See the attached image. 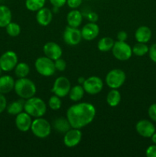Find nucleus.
I'll return each instance as SVG.
<instances>
[{
	"label": "nucleus",
	"instance_id": "1",
	"mask_svg": "<svg viewBox=\"0 0 156 157\" xmlns=\"http://www.w3.org/2000/svg\"><path fill=\"white\" fill-rule=\"evenodd\" d=\"M96 113V108L93 104L82 102L70 106L67 109L66 117L71 127L82 129L93 122Z\"/></svg>",
	"mask_w": 156,
	"mask_h": 157
},
{
	"label": "nucleus",
	"instance_id": "2",
	"mask_svg": "<svg viewBox=\"0 0 156 157\" xmlns=\"http://www.w3.org/2000/svg\"><path fill=\"white\" fill-rule=\"evenodd\" d=\"M14 90L21 98L27 100L35 95L37 91L35 84L27 78H18L15 82Z\"/></svg>",
	"mask_w": 156,
	"mask_h": 157
},
{
	"label": "nucleus",
	"instance_id": "3",
	"mask_svg": "<svg viewBox=\"0 0 156 157\" xmlns=\"http://www.w3.org/2000/svg\"><path fill=\"white\" fill-rule=\"evenodd\" d=\"M24 110L31 117L35 118L42 117L47 111V105L42 99L34 96L26 100Z\"/></svg>",
	"mask_w": 156,
	"mask_h": 157
},
{
	"label": "nucleus",
	"instance_id": "4",
	"mask_svg": "<svg viewBox=\"0 0 156 157\" xmlns=\"http://www.w3.org/2000/svg\"><path fill=\"white\" fill-rule=\"evenodd\" d=\"M31 130L36 137L44 139L51 133V125L47 120L38 117L32 121Z\"/></svg>",
	"mask_w": 156,
	"mask_h": 157
},
{
	"label": "nucleus",
	"instance_id": "5",
	"mask_svg": "<svg viewBox=\"0 0 156 157\" xmlns=\"http://www.w3.org/2000/svg\"><path fill=\"white\" fill-rule=\"evenodd\" d=\"M37 72L44 77H50L55 73L54 61L46 56L39 57L35 62Z\"/></svg>",
	"mask_w": 156,
	"mask_h": 157
},
{
	"label": "nucleus",
	"instance_id": "6",
	"mask_svg": "<svg viewBox=\"0 0 156 157\" xmlns=\"http://www.w3.org/2000/svg\"><path fill=\"white\" fill-rule=\"evenodd\" d=\"M126 79L125 73L121 69H113L106 76V84L110 88L118 89L123 85Z\"/></svg>",
	"mask_w": 156,
	"mask_h": 157
},
{
	"label": "nucleus",
	"instance_id": "7",
	"mask_svg": "<svg viewBox=\"0 0 156 157\" xmlns=\"http://www.w3.org/2000/svg\"><path fill=\"white\" fill-rule=\"evenodd\" d=\"M113 55L121 61H128L132 55V48L125 41H116L112 48Z\"/></svg>",
	"mask_w": 156,
	"mask_h": 157
},
{
	"label": "nucleus",
	"instance_id": "8",
	"mask_svg": "<svg viewBox=\"0 0 156 157\" xmlns=\"http://www.w3.org/2000/svg\"><path fill=\"white\" fill-rule=\"evenodd\" d=\"M18 55L13 51H7L0 56V67L5 72L14 70L18 64Z\"/></svg>",
	"mask_w": 156,
	"mask_h": 157
},
{
	"label": "nucleus",
	"instance_id": "9",
	"mask_svg": "<svg viewBox=\"0 0 156 157\" xmlns=\"http://www.w3.org/2000/svg\"><path fill=\"white\" fill-rule=\"evenodd\" d=\"M70 88L71 84L68 78L64 76H61L54 81L51 91L54 94L62 98L68 95Z\"/></svg>",
	"mask_w": 156,
	"mask_h": 157
},
{
	"label": "nucleus",
	"instance_id": "10",
	"mask_svg": "<svg viewBox=\"0 0 156 157\" xmlns=\"http://www.w3.org/2000/svg\"><path fill=\"white\" fill-rule=\"evenodd\" d=\"M86 93L90 95H95L101 92L103 88V82L97 76H91L85 80L82 84Z\"/></svg>",
	"mask_w": 156,
	"mask_h": 157
},
{
	"label": "nucleus",
	"instance_id": "11",
	"mask_svg": "<svg viewBox=\"0 0 156 157\" xmlns=\"http://www.w3.org/2000/svg\"><path fill=\"white\" fill-rule=\"evenodd\" d=\"M63 39L64 42L68 45H76L80 44L81 40L83 39L81 30L78 29V28L67 25L63 33Z\"/></svg>",
	"mask_w": 156,
	"mask_h": 157
},
{
	"label": "nucleus",
	"instance_id": "12",
	"mask_svg": "<svg viewBox=\"0 0 156 157\" xmlns=\"http://www.w3.org/2000/svg\"><path fill=\"white\" fill-rule=\"evenodd\" d=\"M82 139V133L80 129L70 128L67 132L64 133V144L69 148L76 147L80 143Z\"/></svg>",
	"mask_w": 156,
	"mask_h": 157
},
{
	"label": "nucleus",
	"instance_id": "13",
	"mask_svg": "<svg viewBox=\"0 0 156 157\" xmlns=\"http://www.w3.org/2000/svg\"><path fill=\"white\" fill-rule=\"evenodd\" d=\"M136 132L141 136L145 138H151L155 132L154 124L148 120H141L136 125Z\"/></svg>",
	"mask_w": 156,
	"mask_h": 157
},
{
	"label": "nucleus",
	"instance_id": "14",
	"mask_svg": "<svg viewBox=\"0 0 156 157\" xmlns=\"http://www.w3.org/2000/svg\"><path fill=\"white\" fill-rule=\"evenodd\" d=\"M43 52L44 55L47 58H50L53 61L61 58L63 51L60 45L54 41H48L43 47Z\"/></svg>",
	"mask_w": 156,
	"mask_h": 157
},
{
	"label": "nucleus",
	"instance_id": "15",
	"mask_svg": "<svg viewBox=\"0 0 156 157\" xmlns=\"http://www.w3.org/2000/svg\"><path fill=\"white\" fill-rule=\"evenodd\" d=\"M32 121H33L32 120V117L25 111H22L16 115L15 123L18 130L21 132H27L31 130Z\"/></svg>",
	"mask_w": 156,
	"mask_h": 157
},
{
	"label": "nucleus",
	"instance_id": "16",
	"mask_svg": "<svg viewBox=\"0 0 156 157\" xmlns=\"http://www.w3.org/2000/svg\"><path fill=\"white\" fill-rule=\"evenodd\" d=\"M99 33V25L96 22H88L81 29L83 39L85 41H93Z\"/></svg>",
	"mask_w": 156,
	"mask_h": 157
},
{
	"label": "nucleus",
	"instance_id": "17",
	"mask_svg": "<svg viewBox=\"0 0 156 157\" xmlns=\"http://www.w3.org/2000/svg\"><path fill=\"white\" fill-rule=\"evenodd\" d=\"M36 21L40 25L47 26L53 19V12L48 8L43 7L36 12Z\"/></svg>",
	"mask_w": 156,
	"mask_h": 157
},
{
	"label": "nucleus",
	"instance_id": "18",
	"mask_svg": "<svg viewBox=\"0 0 156 157\" xmlns=\"http://www.w3.org/2000/svg\"><path fill=\"white\" fill-rule=\"evenodd\" d=\"M151 31L148 26L142 25L138 28L135 32V38L137 42L147 43L151 38Z\"/></svg>",
	"mask_w": 156,
	"mask_h": 157
},
{
	"label": "nucleus",
	"instance_id": "19",
	"mask_svg": "<svg viewBox=\"0 0 156 157\" xmlns=\"http://www.w3.org/2000/svg\"><path fill=\"white\" fill-rule=\"evenodd\" d=\"M15 81L10 75L0 76V93L6 94L14 90Z\"/></svg>",
	"mask_w": 156,
	"mask_h": 157
},
{
	"label": "nucleus",
	"instance_id": "20",
	"mask_svg": "<svg viewBox=\"0 0 156 157\" xmlns=\"http://www.w3.org/2000/svg\"><path fill=\"white\" fill-rule=\"evenodd\" d=\"M51 127H54L58 133L64 134L66 132L68 131L70 128H72L70 122L67 117H58L53 121Z\"/></svg>",
	"mask_w": 156,
	"mask_h": 157
},
{
	"label": "nucleus",
	"instance_id": "21",
	"mask_svg": "<svg viewBox=\"0 0 156 157\" xmlns=\"http://www.w3.org/2000/svg\"><path fill=\"white\" fill-rule=\"evenodd\" d=\"M67 21L69 26L78 28L83 21L82 13L76 9H72L67 14Z\"/></svg>",
	"mask_w": 156,
	"mask_h": 157
},
{
	"label": "nucleus",
	"instance_id": "22",
	"mask_svg": "<svg viewBox=\"0 0 156 157\" xmlns=\"http://www.w3.org/2000/svg\"><path fill=\"white\" fill-rule=\"evenodd\" d=\"M12 11L8 6H0V28H6L12 21Z\"/></svg>",
	"mask_w": 156,
	"mask_h": 157
},
{
	"label": "nucleus",
	"instance_id": "23",
	"mask_svg": "<svg viewBox=\"0 0 156 157\" xmlns=\"http://www.w3.org/2000/svg\"><path fill=\"white\" fill-rule=\"evenodd\" d=\"M24 99H20L18 101H12L11 104L7 105L6 107V110L9 114L12 115V116H16L18 113H21L24 110Z\"/></svg>",
	"mask_w": 156,
	"mask_h": 157
},
{
	"label": "nucleus",
	"instance_id": "24",
	"mask_svg": "<svg viewBox=\"0 0 156 157\" xmlns=\"http://www.w3.org/2000/svg\"><path fill=\"white\" fill-rule=\"evenodd\" d=\"M84 93H85V90H84L83 85L77 84V85L73 86L70 88V92L68 94L69 98L72 101L77 102V101H80L84 98Z\"/></svg>",
	"mask_w": 156,
	"mask_h": 157
},
{
	"label": "nucleus",
	"instance_id": "25",
	"mask_svg": "<svg viewBox=\"0 0 156 157\" xmlns=\"http://www.w3.org/2000/svg\"><path fill=\"white\" fill-rule=\"evenodd\" d=\"M121 101V94L117 89H112L106 96V102L110 107H116Z\"/></svg>",
	"mask_w": 156,
	"mask_h": 157
},
{
	"label": "nucleus",
	"instance_id": "26",
	"mask_svg": "<svg viewBox=\"0 0 156 157\" xmlns=\"http://www.w3.org/2000/svg\"><path fill=\"white\" fill-rule=\"evenodd\" d=\"M114 43V40L110 37H103L98 41L97 48L100 52H106L112 50Z\"/></svg>",
	"mask_w": 156,
	"mask_h": 157
},
{
	"label": "nucleus",
	"instance_id": "27",
	"mask_svg": "<svg viewBox=\"0 0 156 157\" xmlns=\"http://www.w3.org/2000/svg\"><path fill=\"white\" fill-rule=\"evenodd\" d=\"M15 75L18 78H26L30 73V67L27 63L20 62L15 67Z\"/></svg>",
	"mask_w": 156,
	"mask_h": 157
},
{
	"label": "nucleus",
	"instance_id": "28",
	"mask_svg": "<svg viewBox=\"0 0 156 157\" xmlns=\"http://www.w3.org/2000/svg\"><path fill=\"white\" fill-rule=\"evenodd\" d=\"M46 0H25V7L31 12H38L44 7Z\"/></svg>",
	"mask_w": 156,
	"mask_h": 157
},
{
	"label": "nucleus",
	"instance_id": "29",
	"mask_svg": "<svg viewBox=\"0 0 156 157\" xmlns=\"http://www.w3.org/2000/svg\"><path fill=\"white\" fill-rule=\"evenodd\" d=\"M132 54L139 57H142L148 53V46L147 45L146 43L138 42L133 46L132 48Z\"/></svg>",
	"mask_w": 156,
	"mask_h": 157
},
{
	"label": "nucleus",
	"instance_id": "30",
	"mask_svg": "<svg viewBox=\"0 0 156 157\" xmlns=\"http://www.w3.org/2000/svg\"><path fill=\"white\" fill-rule=\"evenodd\" d=\"M6 31L11 37H17L21 33V27L18 24L11 21L6 27Z\"/></svg>",
	"mask_w": 156,
	"mask_h": 157
},
{
	"label": "nucleus",
	"instance_id": "31",
	"mask_svg": "<svg viewBox=\"0 0 156 157\" xmlns=\"http://www.w3.org/2000/svg\"><path fill=\"white\" fill-rule=\"evenodd\" d=\"M62 103H61V98H59L57 95L54 94L53 96L49 98L48 101V106L51 110H58L61 107Z\"/></svg>",
	"mask_w": 156,
	"mask_h": 157
},
{
	"label": "nucleus",
	"instance_id": "32",
	"mask_svg": "<svg viewBox=\"0 0 156 157\" xmlns=\"http://www.w3.org/2000/svg\"><path fill=\"white\" fill-rule=\"evenodd\" d=\"M54 61L55 69L59 71H64L66 69V67H67V63L61 58H58V59L55 60Z\"/></svg>",
	"mask_w": 156,
	"mask_h": 157
},
{
	"label": "nucleus",
	"instance_id": "33",
	"mask_svg": "<svg viewBox=\"0 0 156 157\" xmlns=\"http://www.w3.org/2000/svg\"><path fill=\"white\" fill-rule=\"evenodd\" d=\"M148 113L150 119L156 122V104H152L148 107Z\"/></svg>",
	"mask_w": 156,
	"mask_h": 157
},
{
	"label": "nucleus",
	"instance_id": "34",
	"mask_svg": "<svg viewBox=\"0 0 156 157\" xmlns=\"http://www.w3.org/2000/svg\"><path fill=\"white\" fill-rule=\"evenodd\" d=\"M148 55L153 62L156 63V43L151 44L148 49Z\"/></svg>",
	"mask_w": 156,
	"mask_h": 157
},
{
	"label": "nucleus",
	"instance_id": "35",
	"mask_svg": "<svg viewBox=\"0 0 156 157\" xmlns=\"http://www.w3.org/2000/svg\"><path fill=\"white\" fill-rule=\"evenodd\" d=\"M82 2L83 0H67V3L66 4L70 9H76L79 6H80V5L82 4Z\"/></svg>",
	"mask_w": 156,
	"mask_h": 157
},
{
	"label": "nucleus",
	"instance_id": "36",
	"mask_svg": "<svg viewBox=\"0 0 156 157\" xmlns=\"http://www.w3.org/2000/svg\"><path fill=\"white\" fill-rule=\"evenodd\" d=\"M147 157H156V144L149 146L145 151Z\"/></svg>",
	"mask_w": 156,
	"mask_h": 157
},
{
	"label": "nucleus",
	"instance_id": "37",
	"mask_svg": "<svg viewBox=\"0 0 156 157\" xmlns=\"http://www.w3.org/2000/svg\"><path fill=\"white\" fill-rule=\"evenodd\" d=\"M7 107V100L3 94L0 93V113H2L5 110H6Z\"/></svg>",
	"mask_w": 156,
	"mask_h": 157
},
{
	"label": "nucleus",
	"instance_id": "38",
	"mask_svg": "<svg viewBox=\"0 0 156 157\" xmlns=\"http://www.w3.org/2000/svg\"><path fill=\"white\" fill-rule=\"evenodd\" d=\"M53 7L61 8L67 3V0H49Z\"/></svg>",
	"mask_w": 156,
	"mask_h": 157
},
{
	"label": "nucleus",
	"instance_id": "39",
	"mask_svg": "<svg viewBox=\"0 0 156 157\" xmlns=\"http://www.w3.org/2000/svg\"><path fill=\"white\" fill-rule=\"evenodd\" d=\"M87 18L88 19V21H90V22H96L98 21V19H99V16L94 12H89L87 15Z\"/></svg>",
	"mask_w": 156,
	"mask_h": 157
},
{
	"label": "nucleus",
	"instance_id": "40",
	"mask_svg": "<svg viewBox=\"0 0 156 157\" xmlns=\"http://www.w3.org/2000/svg\"><path fill=\"white\" fill-rule=\"evenodd\" d=\"M128 38V34L125 31H120L117 34V40L120 41H125Z\"/></svg>",
	"mask_w": 156,
	"mask_h": 157
},
{
	"label": "nucleus",
	"instance_id": "41",
	"mask_svg": "<svg viewBox=\"0 0 156 157\" xmlns=\"http://www.w3.org/2000/svg\"><path fill=\"white\" fill-rule=\"evenodd\" d=\"M85 80L86 78H84V77H80V78H78L77 81L80 84H83L84 83V81H85Z\"/></svg>",
	"mask_w": 156,
	"mask_h": 157
},
{
	"label": "nucleus",
	"instance_id": "42",
	"mask_svg": "<svg viewBox=\"0 0 156 157\" xmlns=\"http://www.w3.org/2000/svg\"><path fill=\"white\" fill-rule=\"evenodd\" d=\"M151 141H152V143L154 144H156V132H154V134L151 136Z\"/></svg>",
	"mask_w": 156,
	"mask_h": 157
},
{
	"label": "nucleus",
	"instance_id": "43",
	"mask_svg": "<svg viewBox=\"0 0 156 157\" xmlns=\"http://www.w3.org/2000/svg\"><path fill=\"white\" fill-rule=\"evenodd\" d=\"M2 71H3L2 70V68H1V67H0V76H2Z\"/></svg>",
	"mask_w": 156,
	"mask_h": 157
}]
</instances>
